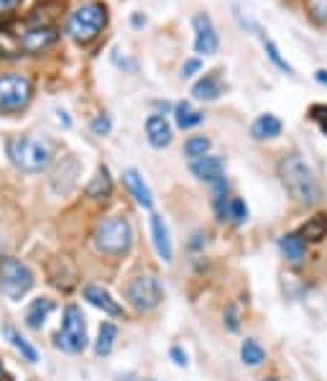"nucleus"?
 <instances>
[{
    "instance_id": "nucleus-1",
    "label": "nucleus",
    "mask_w": 327,
    "mask_h": 381,
    "mask_svg": "<svg viewBox=\"0 0 327 381\" xmlns=\"http://www.w3.org/2000/svg\"><path fill=\"white\" fill-rule=\"evenodd\" d=\"M8 157L13 167L26 174H41L51 167L56 157V143L49 136L36 133H21L8 139Z\"/></svg>"
},
{
    "instance_id": "nucleus-2",
    "label": "nucleus",
    "mask_w": 327,
    "mask_h": 381,
    "mask_svg": "<svg viewBox=\"0 0 327 381\" xmlns=\"http://www.w3.org/2000/svg\"><path fill=\"white\" fill-rule=\"evenodd\" d=\"M279 177L287 187V192L294 197V203L300 205H315L319 200V185L315 172L309 167L304 157L291 151L284 154L279 161Z\"/></svg>"
},
{
    "instance_id": "nucleus-3",
    "label": "nucleus",
    "mask_w": 327,
    "mask_h": 381,
    "mask_svg": "<svg viewBox=\"0 0 327 381\" xmlns=\"http://www.w3.org/2000/svg\"><path fill=\"white\" fill-rule=\"evenodd\" d=\"M95 249L105 256H123L133 246V228L128 218L123 215H108L95 225L93 233Z\"/></svg>"
},
{
    "instance_id": "nucleus-4",
    "label": "nucleus",
    "mask_w": 327,
    "mask_h": 381,
    "mask_svg": "<svg viewBox=\"0 0 327 381\" xmlns=\"http://www.w3.org/2000/svg\"><path fill=\"white\" fill-rule=\"evenodd\" d=\"M108 23V8L97 0H84L80 3L66 21V31L77 44H90L100 36V31Z\"/></svg>"
},
{
    "instance_id": "nucleus-5",
    "label": "nucleus",
    "mask_w": 327,
    "mask_h": 381,
    "mask_svg": "<svg viewBox=\"0 0 327 381\" xmlns=\"http://www.w3.org/2000/svg\"><path fill=\"white\" fill-rule=\"evenodd\" d=\"M34 289V271L21 259L3 256L0 259V292L10 302H21Z\"/></svg>"
},
{
    "instance_id": "nucleus-6",
    "label": "nucleus",
    "mask_w": 327,
    "mask_h": 381,
    "mask_svg": "<svg viewBox=\"0 0 327 381\" xmlns=\"http://www.w3.org/2000/svg\"><path fill=\"white\" fill-rule=\"evenodd\" d=\"M54 345L64 354H82L87 348V327L84 315L77 305H66L62 315V327L54 335Z\"/></svg>"
},
{
    "instance_id": "nucleus-7",
    "label": "nucleus",
    "mask_w": 327,
    "mask_h": 381,
    "mask_svg": "<svg viewBox=\"0 0 327 381\" xmlns=\"http://www.w3.org/2000/svg\"><path fill=\"white\" fill-rule=\"evenodd\" d=\"M31 97H34L31 77L19 75V72L0 75V113L10 115V113L26 111Z\"/></svg>"
},
{
    "instance_id": "nucleus-8",
    "label": "nucleus",
    "mask_w": 327,
    "mask_h": 381,
    "mask_svg": "<svg viewBox=\"0 0 327 381\" xmlns=\"http://www.w3.org/2000/svg\"><path fill=\"white\" fill-rule=\"evenodd\" d=\"M125 299L136 312H151L161 305L164 299V287L156 274H138L128 281L125 287Z\"/></svg>"
},
{
    "instance_id": "nucleus-9",
    "label": "nucleus",
    "mask_w": 327,
    "mask_h": 381,
    "mask_svg": "<svg viewBox=\"0 0 327 381\" xmlns=\"http://www.w3.org/2000/svg\"><path fill=\"white\" fill-rule=\"evenodd\" d=\"M80 174H82L80 159H77L75 154H66V157L54 167L51 177H49V189H51V195H56V197L72 195V189H75L77 182H80Z\"/></svg>"
},
{
    "instance_id": "nucleus-10",
    "label": "nucleus",
    "mask_w": 327,
    "mask_h": 381,
    "mask_svg": "<svg viewBox=\"0 0 327 381\" xmlns=\"http://www.w3.org/2000/svg\"><path fill=\"white\" fill-rule=\"evenodd\" d=\"M192 28H195V51L199 56H215L220 49V38L213 26V19L207 13H197L192 19Z\"/></svg>"
},
{
    "instance_id": "nucleus-11",
    "label": "nucleus",
    "mask_w": 327,
    "mask_h": 381,
    "mask_svg": "<svg viewBox=\"0 0 327 381\" xmlns=\"http://www.w3.org/2000/svg\"><path fill=\"white\" fill-rule=\"evenodd\" d=\"M189 169L199 182H207V185H217L225 179V161L223 157H215V154H205L199 159H192L189 161Z\"/></svg>"
},
{
    "instance_id": "nucleus-12",
    "label": "nucleus",
    "mask_w": 327,
    "mask_h": 381,
    "mask_svg": "<svg viewBox=\"0 0 327 381\" xmlns=\"http://www.w3.org/2000/svg\"><path fill=\"white\" fill-rule=\"evenodd\" d=\"M56 41H59V31L54 26H34L21 36V49L26 54H38L44 49L54 47Z\"/></svg>"
},
{
    "instance_id": "nucleus-13",
    "label": "nucleus",
    "mask_w": 327,
    "mask_h": 381,
    "mask_svg": "<svg viewBox=\"0 0 327 381\" xmlns=\"http://www.w3.org/2000/svg\"><path fill=\"white\" fill-rule=\"evenodd\" d=\"M82 295H84V299H87V302H90L93 307L103 310L105 315H110V317H123V315H125V310L118 305V299H112L110 292H108L105 287H100V284H87V287L82 289Z\"/></svg>"
},
{
    "instance_id": "nucleus-14",
    "label": "nucleus",
    "mask_w": 327,
    "mask_h": 381,
    "mask_svg": "<svg viewBox=\"0 0 327 381\" xmlns=\"http://www.w3.org/2000/svg\"><path fill=\"white\" fill-rule=\"evenodd\" d=\"M151 241H154V249L159 253L161 261H171L174 259V249H171V238H169V228L164 223L161 215H151Z\"/></svg>"
},
{
    "instance_id": "nucleus-15",
    "label": "nucleus",
    "mask_w": 327,
    "mask_h": 381,
    "mask_svg": "<svg viewBox=\"0 0 327 381\" xmlns=\"http://www.w3.org/2000/svg\"><path fill=\"white\" fill-rule=\"evenodd\" d=\"M146 139H149L154 149H164V146L171 143V126H169L164 115L154 113V115L146 118Z\"/></svg>"
},
{
    "instance_id": "nucleus-16",
    "label": "nucleus",
    "mask_w": 327,
    "mask_h": 381,
    "mask_svg": "<svg viewBox=\"0 0 327 381\" xmlns=\"http://www.w3.org/2000/svg\"><path fill=\"white\" fill-rule=\"evenodd\" d=\"M279 249L291 266H302L307 259V243L302 241L300 233H284L279 238Z\"/></svg>"
},
{
    "instance_id": "nucleus-17",
    "label": "nucleus",
    "mask_w": 327,
    "mask_h": 381,
    "mask_svg": "<svg viewBox=\"0 0 327 381\" xmlns=\"http://www.w3.org/2000/svg\"><path fill=\"white\" fill-rule=\"evenodd\" d=\"M123 182L128 187V192L136 197V203L149 210L151 205H154V195H151L149 185H146V179L141 177L138 169H125V172H123Z\"/></svg>"
},
{
    "instance_id": "nucleus-18",
    "label": "nucleus",
    "mask_w": 327,
    "mask_h": 381,
    "mask_svg": "<svg viewBox=\"0 0 327 381\" xmlns=\"http://www.w3.org/2000/svg\"><path fill=\"white\" fill-rule=\"evenodd\" d=\"M54 299L49 297H38L31 302V307L26 310V325L31 327V330H41L44 327V323L49 320V315L54 312Z\"/></svg>"
},
{
    "instance_id": "nucleus-19",
    "label": "nucleus",
    "mask_w": 327,
    "mask_h": 381,
    "mask_svg": "<svg viewBox=\"0 0 327 381\" xmlns=\"http://www.w3.org/2000/svg\"><path fill=\"white\" fill-rule=\"evenodd\" d=\"M281 121L276 118V115H271V113H263V115H258L256 121H253L251 126V136L253 139H276V136H281Z\"/></svg>"
},
{
    "instance_id": "nucleus-20",
    "label": "nucleus",
    "mask_w": 327,
    "mask_h": 381,
    "mask_svg": "<svg viewBox=\"0 0 327 381\" xmlns=\"http://www.w3.org/2000/svg\"><path fill=\"white\" fill-rule=\"evenodd\" d=\"M75 279H77V274H75V269L66 264L64 259H56V261H51V266H49V281L54 284V287H59V289H72L75 287Z\"/></svg>"
},
{
    "instance_id": "nucleus-21",
    "label": "nucleus",
    "mask_w": 327,
    "mask_h": 381,
    "mask_svg": "<svg viewBox=\"0 0 327 381\" xmlns=\"http://www.w3.org/2000/svg\"><path fill=\"white\" fill-rule=\"evenodd\" d=\"M87 197L90 200H108V197L112 195V177L110 172L105 167H100L97 172H95V177L90 179V185H87Z\"/></svg>"
},
{
    "instance_id": "nucleus-22",
    "label": "nucleus",
    "mask_w": 327,
    "mask_h": 381,
    "mask_svg": "<svg viewBox=\"0 0 327 381\" xmlns=\"http://www.w3.org/2000/svg\"><path fill=\"white\" fill-rule=\"evenodd\" d=\"M297 233L302 235V241L304 243L307 241L309 243H319L327 235V215L317 213V215H312V218H307V223L302 225Z\"/></svg>"
},
{
    "instance_id": "nucleus-23",
    "label": "nucleus",
    "mask_w": 327,
    "mask_h": 381,
    "mask_svg": "<svg viewBox=\"0 0 327 381\" xmlns=\"http://www.w3.org/2000/svg\"><path fill=\"white\" fill-rule=\"evenodd\" d=\"M174 121H177V126L182 130H189L195 128V126H199V123L205 121V113L202 111H195L192 108V102H177L174 105Z\"/></svg>"
},
{
    "instance_id": "nucleus-24",
    "label": "nucleus",
    "mask_w": 327,
    "mask_h": 381,
    "mask_svg": "<svg viewBox=\"0 0 327 381\" xmlns=\"http://www.w3.org/2000/svg\"><path fill=\"white\" fill-rule=\"evenodd\" d=\"M192 95H195V100H217L223 95V87H220V80H217L215 72L197 80L195 87H192Z\"/></svg>"
},
{
    "instance_id": "nucleus-25",
    "label": "nucleus",
    "mask_w": 327,
    "mask_h": 381,
    "mask_svg": "<svg viewBox=\"0 0 327 381\" xmlns=\"http://www.w3.org/2000/svg\"><path fill=\"white\" fill-rule=\"evenodd\" d=\"M3 335H5V340H8V343L13 345V348H16V351H19V354L23 356V358H26L28 363H36V361H38L36 348L28 343L26 338H23V335H21L13 325H5V327H3Z\"/></svg>"
},
{
    "instance_id": "nucleus-26",
    "label": "nucleus",
    "mask_w": 327,
    "mask_h": 381,
    "mask_svg": "<svg viewBox=\"0 0 327 381\" xmlns=\"http://www.w3.org/2000/svg\"><path fill=\"white\" fill-rule=\"evenodd\" d=\"M115 338H118V327L112 323H103L100 330H97V340H95V354L97 356H108L115 345Z\"/></svg>"
},
{
    "instance_id": "nucleus-27",
    "label": "nucleus",
    "mask_w": 327,
    "mask_h": 381,
    "mask_svg": "<svg viewBox=\"0 0 327 381\" xmlns=\"http://www.w3.org/2000/svg\"><path fill=\"white\" fill-rule=\"evenodd\" d=\"M258 34H261V31H258ZM261 41H263V49H266V56H269L274 65H276V69H281V72H287V75H291V77L297 75V72H294V67H291L289 62H287V59L281 56L279 47H276V41H274L271 36L261 34Z\"/></svg>"
},
{
    "instance_id": "nucleus-28",
    "label": "nucleus",
    "mask_w": 327,
    "mask_h": 381,
    "mask_svg": "<svg viewBox=\"0 0 327 381\" xmlns=\"http://www.w3.org/2000/svg\"><path fill=\"white\" fill-rule=\"evenodd\" d=\"M241 361H243L245 366H261V363L266 361V351L261 348L258 340L248 338V340H243V345H241Z\"/></svg>"
},
{
    "instance_id": "nucleus-29",
    "label": "nucleus",
    "mask_w": 327,
    "mask_h": 381,
    "mask_svg": "<svg viewBox=\"0 0 327 381\" xmlns=\"http://www.w3.org/2000/svg\"><path fill=\"white\" fill-rule=\"evenodd\" d=\"M210 139L207 136H189L187 141H184V154L189 157V161L192 159H199V157H205V154H210Z\"/></svg>"
},
{
    "instance_id": "nucleus-30",
    "label": "nucleus",
    "mask_w": 327,
    "mask_h": 381,
    "mask_svg": "<svg viewBox=\"0 0 327 381\" xmlns=\"http://www.w3.org/2000/svg\"><path fill=\"white\" fill-rule=\"evenodd\" d=\"M228 218H233V223L243 225L248 220V207L241 197H230L228 200Z\"/></svg>"
},
{
    "instance_id": "nucleus-31",
    "label": "nucleus",
    "mask_w": 327,
    "mask_h": 381,
    "mask_svg": "<svg viewBox=\"0 0 327 381\" xmlns=\"http://www.w3.org/2000/svg\"><path fill=\"white\" fill-rule=\"evenodd\" d=\"M307 10L317 23H327V0H307Z\"/></svg>"
},
{
    "instance_id": "nucleus-32",
    "label": "nucleus",
    "mask_w": 327,
    "mask_h": 381,
    "mask_svg": "<svg viewBox=\"0 0 327 381\" xmlns=\"http://www.w3.org/2000/svg\"><path fill=\"white\" fill-rule=\"evenodd\" d=\"M90 128H93L95 136H108V133L112 130L110 115H105V113H103V115H97V118L93 121V126H90Z\"/></svg>"
},
{
    "instance_id": "nucleus-33",
    "label": "nucleus",
    "mask_w": 327,
    "mask_h": 381,
    "mask_svg": "<svg viewBox=\"0 0 327 381\" xmlns=\"http://www.w3.org/2000/svg\"><path fill=\"white\" fill-rule=\"evenodd\" d=\"M309 118L317 123L319 130L327 136V105H312V111H309Z\"/></svg>"
},
{
    "instance_id": "nucleus-34",
    "label": "nucleus",
    "mask_w": 327,
    "mask_h": 381,
    "mask_svg": "<svg viewBox=\"0 0 327 381\" xmlns=\"http://www.w3.org/2000/svg\"><path fill=\"white\" fill-rule=\"evenodd\" d=\"M225 327H228L230 333H235V330L241 327V320H238V310H235V305H228V310H225Z\"/></svg>"
},
{
    "instance_id": "nucleus-35",
    "label": "nucleus",
    "mask_w": 327,
    "mask_h": 381,
    "mask_svg": "<svg viewBox=\"0 0 327 381\" xmlns=\"http://www.w3.org/2000/svg\"><path fill=\"white\" fill-rule=\"evenodd\" d=\"M199 69H202L199 59H187V62L182 65V77H184V80H189V77H195Z\"/></svg>"
},
{
    "instance_id": "nucleus-36",
    "label": "nucleus",
    "mask_w": 327,
    "mask_h": 381,
    "mask_svg": "<svg viewBox=\"0 0 327 381\" xmlns=\"http://www.w3.org/2000/svg\"><path fill=\"white\" fill-rule=\"evenodd\" d=\"M169 356H171V361L177 363V366H187V354H184L182 348H177V345L169 351Z\"/></svg>"
},
{
    "instance_id": "nucleus-37",
    "label": "nucleus",
    "mask_w": 327,
    "mask_h": 381,
    "mask_svg": "<svg viewBox=\"0 0 327 381\" xmlns=\"http://www.w3.org/2000/svg\"><path fill=\"white\" fill-rule=\"evenodd\" d=\"M21 5V0H0V16H5L10 10H16Z\"/></svg>"
},
{
    "instance_id": "nucleus-38",
    "label": "nucleus",
    "mask_w": 327,
    "mask_h": 381,
    "mask_svg": "<svg viewBox=\"0 0 327 381\" xmlns=\"http://www.w3.org/2000/svg\"><path fill=\"white\" fill-rule=\"evenodd\" d=\"M315 80H317L319 84H327V69H317V72H315Z\"/></svg>"
},
{
    "instance_id": "nucleus-39",
    "label": "nucleus",
    "mask_w": 327,
    "mask_h": 381,
    "mask_svg": "<svg viewBox=\"0 0 327 381\" xmlns=\"http://www.w3.org/2000/svg\"><path fill=\"white\" fill-rule=\"evenodd\" d=\"M202 243H205V235H202V233H195V241H192V249H199Z\"/></svg>"
},
{
    "instance_id": "nucleus-40",
    "label": "nucleus",
    "mask_w": 327,
    "mask_h": 381,
    "mask_svg": "<svg viewBox=\"0 0 327 381\" xmlns=\"http://www.w3.org/2000/svg\"><path fill=\"white\" fill-rule=\"evenodd\" d=\"M0 381H13V376H10V373L5 371V366H3V361H0Z\"/></svg>"
},
{
    "instance_id": "nucleus-41",
    "label": "nucleus",
    "mask_w": 327,
    "mask_h": 381,
    "mask_svg": "<svg viewBox=\"0 0 327 381\" xmlns=\"http://www.w3.org/2000/svg\"><path fill=\"white\" fill-rule=\"evenodd\" d=\"M59 115V123H64V126H69V118H66V113H56Z\"/></svg>"
},
{
    "instance_id": "nucleus-42",
    "label": "nucleus",
    "mask_w": 327,
    "mask_h": 381,
    "mask_svg": "<svg viewBox=\"0 0 327 381\" xmlns=\"http://www.w3.org/2000/svg\"><path fill=\"white\" fill-rule=\"evenodd\" d=\"M123 381H154V379H123Z\"/></svg>"
}]
</instances>
